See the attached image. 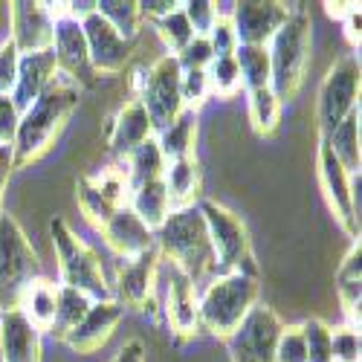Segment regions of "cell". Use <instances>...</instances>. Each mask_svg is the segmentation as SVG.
<instances>
[{"mask_svg": "<svg viewBox=\"0 0 362 362\" xmlns=\"http://www.w3.org/2000/svg\"><path fill=\"white\" fill-rule=\"evenodd\" d=\"M310 38L313 21L305 4L287 6V21L279 26L273 41L267 44L269 52V90L284 105L296 99V93L305 84L308 58H310Z\"/></svg>", "mask_w": 362, "mask_h": 362, "instance_id": "2", "label": "cell"}, {"mask_svg": "<svg viewBox=\"0 0 362 362\" xmlns=\"http://www.w3.org/2000/svg\"><path fill=\"white\" fill-rule=\"evenodd\" d=\"M157 276H160V250L157 244L148 252H142L134 261H122L116 276V293L113 298L122 308L145 310L154 305V290H157Z\"/></svg>", "mask_w": 362, "mask_h": 362, "instance_id": "13", "label": "cell"}, {"mask_svg": "<svg viewBox=\"0 0 362 362\" xmlns=\"http://www.w3.org/2000/svg\"><path fill=\"white\" fill-rule=\"evenodd\" d=\"M163 183H165V192H168L171 212H174V209L197 206V203L203 200V197H200L203 177H200V165H197L194 157L168 163L165 171H163Z\"/></svg>", "mask_w": 362, "mask_h": 362, "instance_id": "24", "label": "cell"}, {"mask_svg": "<svg viewBox=\"0 0 362 362\" xmlns=\"http://www.w3.org/2000/svg\"><path fill=\"white\" fill-rule=\"evenodd\" d=\"M183 6V15L192 26V33L197 38H206L209 35V29L215 26L218 15H215V4H209V0H186V4H180Z\"/></svg>", "mask_w": 362, "mask_h": 362, "instance_id": "42", "label": "cell"}, {"mask_svg": "<svg viewBox=\"0 0 362 362\" xmlns=\"http://www.w3.org/2000/svg\"><path fill=\"white\" fill-rule=\"evenodd\" d=\"M131 212L142 221V226L148 232H154L165 223V218L171 215V203H168V192L163 180H151V183H142L136 189H131Z\"/></svg>", "mask_w": 362, "mask_h": 362, "instance_id": "25", "label": "cell"}, {"mask_svg": "<svg viewBox=\"0 0 362 362\" xmlns=\"http://www.w3.org/2000/svg\"><path fill=\"white\" fill-rule=\"evenodd\" d=\"M18 62H21V52L15 49L12 41L0 44V96H9L15 78H18Z\"/></svg>", "mask_w": 362, "mask_h": 362, "instance_id": "45", "label": "cell"}, {"mask_svg": "<svg viewBox=\"0 0 362 362\" xmlns=\"http://www.w3.org/2000/svg\"><path fill=\"white\" fill-rule=\"evenodd\" d=\"M165 319L177 339H189L200 334V319H197V287L194 281L180 273L171 264L168 269V284H165Z\"/></svg>", "mask_w": 362, "mask_h": 362, "instance_id": "18", "label": "cell"}, {"mask_svg": "<svg viewBox=\"0 0 362 362\" xmlns=\"http://www.w3.org/2000/svg\"><path fill=\"white\" fill-rule=\"evenodd\" d=\"M177 6H180L177 0H142L139 12H142V18H148V21H160V18L171 15Z\"/></svg>", "mask_w": 362, "mask_h": 362, "instance_id": "47", "label": "cell"}, {"mask_svg": "<svg viewBox=\"0 0 362 362\" xmlns=\"http://www.w3.org/2000/svg\"><path fill=\"white\" fill-rule=\"evenodd\" d=\"M194 136H197V113L194 110H183L165 131H160L154 136L160 154L165 160V165L168 163H177V160H186V157H194L192 154Z\"/></svg>", "mask_w": 362, "mask_h": 362, "instance_id": "26", "label": "cell"}, {"mask_svg": "<svg viewBox=\"0 0 362 362\" xmlns=\"http://www.w3.org/2000/svg\"><path fill=\"white\" fill-rule=\"evenodd\" d=\"M125 316V308L119 305L116 298L107 301H93L87 310V316L70 330V337L64 339V345L76 354H96L102 345H107V339L113 337V330L119 327Z\"/></svg>", "mask_w": 362, "mask_h": 362, "instance_id": "17", "label": "cell"}, {"mask_svg": "<svg viewBox=\"0 0 362 362\" xmlns=\"http://www.w3.org/2000/svg\"><path fill=\"white\" fill-rule=\"evenodd\" d=\"M84 29V41H87V55H90V67L96 76H119L131 62V52L136 41H128L116 33V29L99 15H87L81 21Z\"/></svg>", "mask_w": 362, "mask_h": 362, "instance_id": "11", "label": "cell"}, {"mask_svg": "<svg viewBox=\"0 0 362 362\" xmlns=\"http://www.w3.org/2000/svg\"><path fill=\"white\" fill-rule=\"evenodd\" d=\"M209 47H212L215 58H229L235 55L238 49V38H235V26H232V18H218L215 26L209 29Z\"/></svg>", "mask_w": 362, "mask_h": 362, "instance_id": "43", "label": "cell"}, {"mask_svg": "<svg viewBox=\"0 0 362 362\" xmlns=\"http://www.w3.org/2000/svg\"><path fill=\"white\" fill-rule=\"evenodd\" d=\"M55 21L38 0H15L12 4V44L21 55H35L52 49Z\"/></svg>", "mask_w": 362, "mask_h": 362, "instance_id": "15", "label": "cell"}, {"mask_svg": "<svg viewBox=\"0 0 362 362\" xmlns=\"http://www.w3.org/2000/svg\"><path fill=\"white\" fill-rule=\"evenodd\" d=\"M200 215L209 229V240H212V252H215V276H229V273H247L258 276L255 267V252H252V240L232 209L215 203V200H200L197 203ZM212 276V279H215Z\"/></svg>", "mask_w": 362, "mask_h": 362, "instance_id": "7", "label": "cell"}, {"mask_svg": "<svg viewBox=\"0 0 362 362\" xmlns=\"http://www.w3.org/2000/svg\"><path fill=\"white\" fill-rule=\"evenodd\" d=\"M284 322L269 305H258L247 313L232 337H226V351L232 362H276V345Z\"/></svg>", "mask_w": 362, "mask_h": 362, "instance_id": "10", "label": "cell"}, {"mask_svg": "<svg viewBox=\"0 0 362 362\" xmlns=\"http://www.w3.org/2000/svg\"><path fill=\"white\" fill-rule=\"evenodd\" d=\"M12 171V148H0V215H4V189Z\"/></svg>", "mask_w": 362, "mask_h": 362, "instance_id": "50", "label": "cell"}, {"mask_svg": "<svg viewBox=\"0 0 362 362\" xmlns=\"http://www.w3.org/2000/svg\"><path fill=\"white\" fill-rule=\"evenodd\" d=\"M125 163H128L131 189H136V186H142V183H151V180H163V171H165V160H163V154H160L154 136H151L148 142H142Z\"/></svg>", "mask_w": 362, "mask_h": 362, "instance_id": "33", "label": "cell"}, {"mask_svg": "<svg viewBox=\"0 0 362 362\" xmlns=\"http://www.w3.org/2000/svg\"><path fill=\"white\" fill-rule=\"evenodd\" d=\"M301 334H305L308 362H330V327L322 319L301 322Z\"/></svg>", "mask_w": 362, "mask_h": 362, "instance_id": "39", "label": "cell"}, {"mask_svg": "<svg viewBox=\"0 0 362 362\" xmlns=\"http://www.w3.org/2000/svg\"><path fill=\"white\" fill-rule=\"evenodd\" d=\"M154 240L160 255H165L180 273H186L194 281V287L206 276H215L212 240H209V229L197 206L174 209L165 223L157 229Z\"/></svg>", "mask_w": 362, "mask_h": 362, "instance_id": "3", "label": "cell"}, {"mask_svg": "<svg viewBox=\"0 0 362 362\" xmlns=\"http://www.w3.org/2000/svg\"><path fill=\"white\" fill-rule=\"evenodd\" d=\"M287 21V6L284 4H258V0H247V4H235L232 12V26L238 44L247 47H267L279 33V26Z\"/></svg>", "mask_w": 362, "mask_h": 362, "instance_id": "16", "label": "cell"}, {"mask_svg": "<svg viewBox=\"0 0 362 362\" xmlns=\"http://www.w3.org/2000/svg\"><path fill=\"white\" fill-rule=\"evenodd\" d=\"M58 73V64H55V52L47 49V52H35V55H21L18 62V78H15V87H12V102L18 107V113H26L29 105H33L47 84L52 81V76Z\"/></svg>", "mask_w": 362, "mask_h": 362, "instance_id": "21", "label": "cell"}, {"mask_svg": "<svg viewBox=\"0 0 362 362\" xmlns=\"http://www.w3.org/2000/svg\"><path fill=\"white\" fill-rule=\"evenodd\" d=\"M0 359L4 362H41V334L21 310L0 313Z\"/></svg>", "mask_w": 362, "mask_h": 362, "instance_id": "22", "label": "cell"}, {"mask_svg": "<svg viewBox=\"0 0 362 362\" xmlns=\"http://www.w3.org/2000/svg\"><path fill=\"white\" fill-rule=\"evenodd\" d=\"M76 200H78V209H81V215L93 223L99 232H102V226L113 218V212L119 206H113V203H107L96 189H93V183H90L87 177H81L78 183H76Z\"/></svg>", "mask_w": 362, "mask_h": 362, "instance_id": "37", "label": "cell"}, {"mask_svg": "<svg viewBox=\"0 0 362 362\" xmlns=\"http://www.w3.org/2000/svg\"><path fill=\"white\" fill-rule=\"evenodd\" d=\"M319 183H322V192H325L330 212H334L339 226L354 238V244H356L359 240V218H356L354 203H351V174L342 168V163L334 157V151L327 148L325 139H319Z\"/></svg>", "mask_w": 362, "mask_h": 362, "instance_id": "12", "label": "cell"}, {"mask_svg": "<svg viewBox=\"0 0 362 362\" xmlns=\"http://www.w3.org/2000/svg\"><path fill=\"white\" fill-rule=\"evenodd\" d=\"M174 58H177L180 70L186 73V70H206L209 64L215 62V52H212V47H209V38H197L194 35V41Z\"/></svg>", "mask_w": 362, "mask_h": 362, "instance_id": "44", "label": "cell"}, {"mask_svg": "<svg viewBox=\"0 0 362 362\" xmlns=\"http://www.w3.org/2000/svg\"><path fill=\"white\" fill-rule=\"evenodd\" d=\"M247 105H250V125H252V131L258 136H273L279 131V122H281V102L276 99L273 90H269V87L250 90Z\"/></svg>", "mask_w": 362, "mask_h": 362, "instance_id": "30", "label": "cell"}, {"mask_svg": "<svg viewBox=\"0 0 362 362\" xmlns=\"http://www.w3.org/2000/svg\"><path fill=\"white\" fill-rule=\"evenodd\" d=\"M102 235L107 240V247L122 261H134L157 244L154 232H148L142 226V221L131 212V206H119L113 212V218L102 226Z\"/></svg>", "mask_w": 362, "mask_h": 362, "instance_id": "19", "label": "cell"}, {"mask_svg": "<svg viewBox=\"0 0 362 362\" xmlns=\"http://www.w3.org/2000/svg\"><path fill=\"white\" fill-rule=\"evenodd\" d=\"M41 279V258L15 215H0V313L18 310L26 287Z\"/></svg>", "mask_w": 362, "mask_h": 362, "instance_id": "5", "label": "cell"}, {"mask_svg": "<svg viewBox=\"0 0 362 362\" xmlns=\"http://www.w3.org/2000/svg\"><path fill=\"white\" fill-rule=\"evenodd\" d=\"M206 78H209V90H212V96H221V99L238 96V90L244 87L235 55H229V58H215V62L206 67Z\"/></svg>", "mask_w": 362, "mask_h": 362, "instance_id": "36", "label": "cell"}, {"mask_svg": "<svg viewBox=\"0 0 362 362\" xmlns=\"http://www.w3.org/2000/svg\"><path fill=\"white\" fill-rule=\"evenodd\" d=\"M276 362H308V348H305L301 325H284L279 345H276Z\"/></svg>", "mask_w": 362, "mask_h": 362, "instance_id": "41", "label": "cell"}, {"mask_svg": "<svg viewBox=\"0 0 362 362\" xmlns=\"http://www.w3.org/2000/svg\"><path fill=\"white\" fill-rule=\"evenodd\" d=\"M55 308H58V284H52V281H47V279L41 276L38 281H33V284L26 287L18 310H21V313L26 316V322L41 334V330H49V327H52Z\"/></svg>", "mask_w": 362, "mask_h": 362, "instance_id": "27", "label": "cell"}, {"mask_svg": "<svg viewBox=\"0 0 362 362\" xmlns=\"http://www.w3.org/2000/svg\"><path fill=\"white\" fill-rule=\"evenodd\" d=\"M151 136H154V128H151V119H148L139 99H131L128 105L119 107V113L110 119V125H107L110 151L122 160H128L134 151L142 142H148Z\"/></svg>", "mask_w": 362, "mask_h": 362, "instance_id": "20", "label": "cell"}, {"mask_svg": "<svg viewBox=\"0 0 362 362\" xmlns=\"http://www.w3.org/2000/svg\"><path fill=\"white\" fill-rule=\"evenodd\" d=\"M52 52H55L58 73H64L67 78H73L78 87L93 84L96 73H93V67H90V55H87V41H84L81 21H76L70 15L55 21Z\"/></svg>", "mask_w": 362, "mask_h": 362, "instance_id": "14", "label": "cell"}, {"mask_svg": "<svg viewBox=\"0 0 362 362\" xmlns=\"http://www.w3.org/2000/svg\"><path fill=\"white\" fill-rule=\"evenodd\" d=\"M49 235H52V247H55V255H58L62 287H73V290L84 293L87 298H93V301L113 298V290H110V284L105 279L99 255L67 226L64 218H52L49 221Z\"/></svg>", "mask_w": 362, "mask_h": 362, "instance_id": "6", "label": "cell"}, {"mask_svg": "<svg viewBox=\"0 0 362 362\" xmlns=\"http://www.w3.org/2000/svg\"><path fill=\"white\" fill-rule=\"evenodd\" d=\"M93 189L113 206H128L131 200V177H128V165L119 168V165H110V168H102L99 174L87 177Z\"/></svg>", "mask_w": 362, "mask_h": 362, "instance_id": "34", "label": "cell"}, {"mask_svg": "<svg viewBox=\"0 0 362 362\" xmlns=\"http://www.w3.org/2000/svg\"><path fill=\"white\" fill-rule=\"evenodd\" d=\"M113 362H145V345L139 339H131L119 348V354L113 356Z\"/></svg>", "mask_w": 362, "mask_h": 362, "instance_id": "49", "label": "cell"}, {"mask_svg": "<svg viewBox=\"0 0 362 362\" xmlns=\"http://www.w3.org/2000/svg\"><path fill=\"white\" fill-rule=\"evenodd\" d=\"M96 12H99L122 38L136 41L139 26H142V12H139L136 0H96Z\"/></svg>", "mask_w": 362, "mask_h": 362, "instance_id": "31", "label": "cell"}, {"mask_svg": "<svg viewBox=\"0 0 362 362\" xmlns=\"http://www.w3.org/2000/svg\"><path fill=\"white\" fill-rule=\"evenodd\" d=\"M359 90H362V70H359V58L342 55L339 62L330 67L319 84V99H316V122L322 139L334 134V128L342 119L359 107Z\"/></svg>", "mask_w": 362, "mask_h": 362, "instance_id": "9", "label": "cell"}, {"mask_svg": "<svg viewBox=\"0 0 362 362\" xmlns=\"http://www.w3.org/2000/svg\"><path fill=\"white\" fill-rule=\"evenodd\" d=\"M330 362H362V337L359 327H337L330 330Z\"/></svg>", "mask_w": 362, "mask_h": 362, "instance_id": "38", "label": "cell"}, {"mask_svg": "<svg viewBox=\"0 0 362 362\" xmlns=\"http://www.w3.org/2000/svg\"><path fill=\"white\" fill-rule=\"evenodd\" d=\"M337 296L348 327H359V301H362V244H351L348 255L337 269Z\"/></svg>", "mask_w": 362, "mask_h": 362, "instance_id": "23", "label": "cell"}, {"mask_svg": "<svg viewBox=\"0 0 362 362\" xmlns=\"http://www.w3.org/2000/svg\"><path fill=\"white\" fill-rule=\"evenodd\" d=\"M90 305H93V298H87L84 293L73 290V287H62L58 284V308H55V319H52V327L47 334L58 342H64L70 337V330L87 316Z\"/></svg>", "mask_w": 362, "mask_h": 362, "instance_id": "29", "label": "cell"}, {"mask_svg": "<svg viewBox=\"0 0 362 362\" xmlns=\"http://www.w3.org/2000/svg\"><path fill=\"white\" fill-rule=\"evenodd\" d=\"M212 96L209 90V78H206V70H186L180 76V99H183V107L186 110H194Z\"/></svg>", "mask_w": 362, "mask_h": 362, "instance_id": "40", "label": "cell"}, {"mask_svg": "<svg viewBox=\"0 0 362 362\" xmlns=\"http://www.w3.org/2000/svg\"><path fill=\"white\" fill-rule=\"evenodd\" d=\"M342 26H345V35H348L351 47L359 49V38H362V33H359V4H351V9L342 15Z\"/></svg>", "mask_w": 362, "mask_h": 362, "instance_id": "48", "label": "cell"}, {"mask_svg": "<svg viewBox=\"0 0 362 362\" xmlns=\"http://www.w3.org/2000/svg\"><path fill=\"white\" fill-rule=\"evenodd\" d=\"M235 62L240 70V81H244V90H261L269 87V52L267 47H247L238 44L235 49Z\"/></svg>", "mask_w": 362, "mask_h": 362, "instance_id": "32", "label": "cell"}, {"mask_svg": "<svg viewBox=\"0 0 362 362\" xmlns=\"http://www.w3.org/2000/svg\"><path fill=\"white\" fill-rule=\"evenodd\" d=\"M180 76H183V70H180L177 58L174 55H163L157 58L154 64H151L148 70L139 67L134 73V90L136 96L151 119V128H154V136L160 131H165L174 119L183 113V99H180Z\"/></svg>", "mask_w": 362, "mask_h": 362, "instance_id": "8", "label": "cell"}, {"mask_svg": "<svg viewBox=\"0 0 362 362\" xmlns=\"http://www.w3.org/2000/svg\"><path fill=\"white\" fill-rule=\"evenodd\" d=\"M78 102H81V87L64 73H55L44 93L29 105L26 113H21L18 136L12 145V168H26L38 163L67 128Z\"/></svg>", "mask_w": 362, "mask_h": 362, "instance_id": "1", "label": "cell"}, {"mask_svg": "<svg viewBox=\"0 0 362 362\" xmlns=\"http://www.w3.org/2000/svg\"><path fill=\"white\" fill-rule=\"evenodd\" d=\"M258 293H261L258 276H247V273L215 276L197 296L200 330L221 339L232 337L238 325L247 319V313L258 305Z\"/></svg>", "mask_w": 362, "mask_h": 362, "instance_id": "4", "label": "cell"}, {"mask_svg": "<svg viewBox=\"0 0 362 362\" xmlns=\"http://www.w3.org/2000/svg\"><path fill=\"white\" fill-rule=\"evenodd\" d=\"M0 362H4V359H0Z\"/></svg>", "mask_w": 362, "mask_h": 362, "instance_id": "51", "label": "cell"}, {"mask_svg": "<svg viewBox=\"0 0 362 362\" xmlns=\"http://www.w3.org/2000/svg\"><path fill=\"white\" fill-rule=\"evenodd\" d=\"M327 148L334 151V157L342 163L348 174L359 171L362 165V148H359V107H354L342 122L334 128V134L325 136Z\"/></svg>", "mask_w": 362, "mask_h": 362, "instance_id": "28", "label": "cell"}, {"mask_svg": "<svg viewBox=\"0 0 362 362\" xmlns=\"http://www.w3.org/2000/svg\"><path fill=\"white\" fill-rule=\"evenodd\" d=\"M21 125V113L12 102V96H0V148H12Z\"/></svg>", "mask_w": 362, "mask_h": 362, "instance_id": "46", "label": "cell"}, {"mask_svg": "<svg viewBox=\"0 0 362 362\" xmlns=\"http://www.w3.org/2000/svg\"><path fill=\"white\" fill-rule=\"evenodd\" d=\"M154 26H157V35L163 38L168 55H180L194 41V33H192V26H189V21L183 15V6H177L171 15L154 21Z\"/></svg>", "mask_w": 362, "mask_h": 362, "instance_id": "35", "label": "cell"}]
</instances>
